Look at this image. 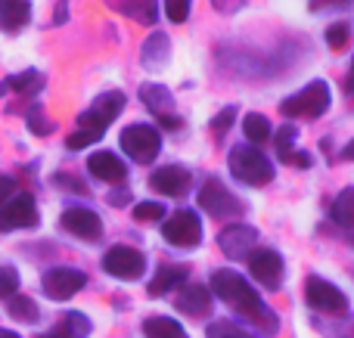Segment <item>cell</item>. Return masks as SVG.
<instances>
[{"instance_id": "60d3db41", "label": "cell", "mask_w": 354, "mask_h": 338, "mask_svg": "<svg viewBox=\"0 0 354 338\" xmlns=\"http://www.w3.org/2000/svg\"><path fill=\"white\" fill-rule=\"evenodd\" d=\"M41 338H72V335H68L62 326H56V329H50V332H44Z\"/></svg>"}, {"instance_id": "8d00e7d4", "label": "cell", "mask_w": 354, "mask_h": 338, "mask_svg": "<svg viewBox=\"0 0 354 338\" xmlns=\"http://www.w3.org/2000/svg\"><path fill=\"white\" fill-rule=\"evenodd\" d=\"M103 134H93V130H75V134H68V140H66V146L68 149H84V146H91V143H97Z\"/></svg>"}, {"instance_id": "ab89813d", "label": "cell", "mask_w": 354, "mask_h": 338, "mask_svg": "<svg viewBox=\"0 0 354 338\" xmlns=\"http://www.w3.org/2000/svg\"><path fill=\"white\" fill-rule=\"evenodd\" d=\"M354 0H311V10H326V6H348Z\"/></svg>"}, {"instance_id": "7402d4cb", "label": "cell", "mask_w": 354, "mask_h": 338, "mask_svg": "<svg viewBox=\"0 0 354 338\" xmlns=\"http://www.w3.org/2000/svg\"><path fill=\"white\" fill-rule=\"evenodd\" d=\"M189 277V270L183 264H165L156 270L153 283H149V295L159 298V295H168L171 289H177V286H183V279Z\"/></svg>"}, {"instance_id": "4dcf8cb0", "label": "cell", "mask_w": 354, "mask_h": 338, "mask_svg": "<svg viewBox=\"0 0 354 338\" xmlns=\"http://www.w3.org/2000/svg\"><path fill=\"white\" fill-rule=\"evenodd\" d=\"M28 130H31V134H37V137L53 134V121H47V118H44V109L37 103L31 106V112H28Z\"/></svg>"}, {"instance_id": "9a60e30c", "label": "cell", "mask_w": 354, "mask_h": 338, "mask_svg": "<svg viewBox=\"0 0 354 338\" xmlns=\"http://www.w3.org/2000/svg\"><path fill=\"white\" fill-rule=\"evenodd\" d=\"M218 246L227 258H249L252 248H258V230L249 223H230L221 230Z\"/></svg>"}, {"instance_id": "ac0fdd59", "label": "cell", "mask_w": 354, "mask_h": 338, "mask_svg": "<svg viewBox=\"0 0 354 338\" xmlns=\"http://www.w3.org/2000/svg\"><path fill=\"white\" fill-rule=\"evenodd\" d=\"M177 310L193 317V320L208 317L212 314V292H208V286H199V283L183 286L180 295H177Z\"/></svg>"}, {"instance_id": "2e32d148", "label": "cell", "mask_w": 354, "mask_h": 338, "mask_svg": "<svg viewBox=\"0 0 354 338\" xmlns=\"http://www.w3.org/2000/svg\"><path fill=\"white\" fill-rule=\"evenodd\" d=\"M189 180H193V174L183 165H165V168H159V171H153L149 186H153L156 192H162V196H183V192L189 190Z\"/></svg>"}, {"instance_id": "d590c367", "label": "cell", "mask_w": 354, "mask_h": 338, "mask_svg": "<svg viewBox=\"0 0 354 338\" xmlns=\"http://www.w3.org/2000/svg\"><path fill=\"white\" fill-rule=\"evenodd\" d=\"M292 143H295V128H292V124H286V128H280V134H277V152H280L283 161L295 152Z\"/></svg>"}, {"instance_id": "6da1fadb", "label": "cell", "mask_w": 354, "mask_h": 338, "mask_svg": "<svg viewBox=\"0 0 354 338\" xmlns=\"http://www.w3.org/2000/svg\"><path fill=\"white\" fill-rule=\"evenodd\" d=\"M212 292L218 298H224V301L230 304L236 314H243L249 323H255L258 329H264L268 335L277 332V314L261 301V295L249 286V279H243L236 270H214Z\"/></svg>"}, {"instance_id": "bcb514c9", "label": "cell", "mask_w": 354, "mask_h": 338, "mask_svg": "<svg viewBox=\"0 0 354 338\" xmlns=\"http://www.w3.org/2000/svg\"><path fill=\"white\" fill-rule=\"evenodd\" d=\"M0 338H22V335H16V332H10V329H0Z\"/></svg>"}, {"instance_id": "4316f807", "label": "cell", "mask_w": 354, "mask_h": 338, "mask_svg": "<svg viewBox=\"0 0 354 338\" xmlns=\"http://www.w3.org/2000/svg\"><path fill=\"white\" fill-rule=\"evenodd\" d=\"M10 87L12 90H19V93H37L44 87V78H41V72H35V68H28V72H19V74H10Z\"/></svg>"}, {"instance_id": "7dc6e473", "label": "cell", "mask_w": 354, "mask_h": 338, "mask_svg": "<svg viewBox=\"0 0 354 338\" xmlns=\"http://www.w3.org/2000/svg\"><path fill=\"white\" fill-rule=\"evenodd\" d=\"M3 90H6V84H3V81H0V97H3Z\"/></svg>"}, {"instance_id": "484cf974", "label": "cell", "mask_w": 354, "mask_h": 338, "mask_svg": "<svg viewBox=\"0 0 354 338\" xmlns=\"http://www.w3.org/2000/svg\"><path fill=\"white\" fill-rule=\"evenodd\" d=\"M333 217L342 227H354V186H345L333 202Z\"/></svg>"}, {"instance_id": "4fadbf2b", "label": "cell", "mask_w": 354, "mask_h": 338, "mask_svg": "<svg viewBox=\"0 0 354 338\" xmlns=\"http://www.w3.org/2000/svg\"><path fill=\"white\" fill-rule=\"evenodd\" d=\"M44 295L53 298V301H66V298L78 295L87 286V277L75 267H53V270L44 273Z\"/></svg>"}, {"instance_id": "7c38bea8", "label": "cell", "mask_w": 354, "mask_h": 338, "mask_svg": "<svg viewBox=\"0 0 354 338\" xmlns=\"http://www.w3.org/2000/svg\"><path fill=\"white\" fill-rule=\"evenodd\" d=\"M140 99H143V106H147V109L153 112L156 118H159L162 128L177 130L183 124V118L174 115V93L168 90V87H162V84H143L140 87Z\"/></svg>"}, {"instance_id": "ffe728a7", "label": "cell", "mask_w": 354, "mask_h": 338, "mask_svg": "<svg viewBox=\"0 0 354 338\" xmlns=\"http://www.w3.org/2000/svg\"><path fill=\"white\" fill-rule=\"evenodd\" d=\"M106 6L140 25H156L159 19V0H106Z\"/></svg>"}, {"instance_id": "7bdbcfd3", "label": "cell", "mask_w": 354, "mask_h": 338, "mask_svg": "<svg viewBox=\"0 0 354 338\" xmlns=\"http://www.w3.org/2000/svg\"><path fill=\"white\" fill-rule=\"evenodd\" d=\"M56 22H66V0L56 3Z\"/></svg>"}, {"instance_id": "7a4b0ae2", "label": "cell", "mask_w": 354, "mask_h": 338, "mask_svg": "<svg viewBox=\"0 0 354 338\" xmlns=\"http://www.w3.org/2000/svg\"><path fill=\"white\" fill-rule=\"evenodd\" d=\"M227 165H230L233 177L243 180L245 186H268L274 180V165L255 146H233Z\"/></svg>"}, {"instance_id": "277c9868", "label": "cell", "mask_w": 354, "mask_h": 338, "mask_svg": "<svg viewBox=\"0 0 354 338\" xmlns=\"http://www.w3.org/2000/svg\"><path fill=\"white\" fill-rule=\"evenodd\" d=\"M199 205L208 217H218V221H227V217H239L245 211V205L221 183L218 177H208L199 190Z\"/></svg>"}, {"instance_id": "83f0119b", "label": "cell", "mask_w": 354, "mask_h": 338, "mask_svg": "<svg viewBox=\"0 0 354 338\" xmlns=\"http://www.w3.org/2000/svg\"><path fill=\"white\" fill-rule=\"evenodd\" d=\"M205 335L208 338H255L252 332H245L243 326H236V323H230V320H214L212 326L205 329Z\"/></svg>"}, {"instance_id": "44dd1931", "label": "cell", "mask_w": 354, "mask_h": 338, "mask_svg": "<svg viewBox=\"0 0 354 338\" xmlns=\"http://www.w3.org/2000/svg\"><path fill=\"white\" fill-rule=\"evenodd\" d=\"M28 19H31L28 0H0V31L12 34L22 25H28Z\"/></svg>"}, {"instance_id": "8992f818", "label": "cell", "mask_w": 354, "mask_h": 338, "mask_svg": "<svg viewBox=\"0 0 354 338\" xmlns=\"http://www.w3.org/2000/svg\"><path fill=\"white\" fill-rule=\"evenodd\" d=\"M122 149L137 165H149L162 149V137L153 124H128L122 130Z\"/></svg>"}, {"instance_id": "3957f363", "label": "cell", "mask_w": 354, "mask_h": 338, "mask_svg": "<svg viewBox=\"0 0 354 338\" xmlns=\"http://www.w3.org/2000/svg\"><path fill=\"white\" fill-rule=\"evenodd\" d=\"M330 87H326V81H311L308 87H301L299 93H292L289 99H283L280 112L289 118H308V121H314V118H320L326 109H330Z\"/></svg>"}, {"instance_id": "5b68a950", "label": "cell", "mask_w": 354, "mask_h": 338, "mask_svg": "<svg viewBox=\"0 0 354 338\" xmlns=\"http://www.w3.org/2000/svg\"><path fill=\"white\" fill-rule=\"evenodd\" d=\"M124 109V93L122 90H109L103 97H97L91 103V109H84L78 115V128L81 130H93V134H106L112 121L122 115Z\"/></svg>"}, {"instance_id": "f546056e", "label": "cell", "mask_w": 354, "mask_h": 338, "mask_svg": "<svg viewBox=\"0 0 354 338\" xmlns=\"http://www.w3.org/2000/svg\"><path fill=\"white\" fill-rule=\"evenodd\" d=\"M233 118H236V106H227V109H221L218 115L212 118V124H208V130L214 134V140H224V134L230 130Z\"/></svg>"}, {"instance_id": "cb8c5ba5", "label": "cell", "mask_w": 354, "mask_h": 338, "mask_svg": "<svg viewBox=\"0 0 354 338\" xmlns=\"http://www.w3.org/2000/svg\"><path fill=\"white\" fill-rule=\"evenodd\" d=\"M243 130H245V137H249V143H258V146L274 137V128H270L268 115H261V112H249V115L243 118Z\"/></svg>"}, {"instance_id": "30bf717a", "label": "cell", "mask_w": 354, "mask_h": 338, "mask_svg": "<svg viewBox=\"0 0 354 338\" xmlns=\"http://www.w3.org/2000/svg\"><path fill=\"white\" fill-rule=\"evenodd\" d=\"M25 227H37V205L31 192L10 196L6 205L0 208V233H6V230H25Z\"/></svg>"}, {"instance_id": "603a6c76", "label": "cell", "mask_w": 354, "mask_h": 338, "mask_svg": "<svg viewBox=\"0 0 354 338\" xmlns=\"http://www.w3.org/2000/svg\"><path fill=\"white\" fill-rule=\"evenodd\" d=\"M143 335L147 338H187L183 326L177 320H171V317H149L143 323Z\"/></svg>"}, {"instance_id": "f6af8a7d", "label": "cell", "mask_w": 354, "mask_h": 338, "mask_svg": "<svg viewBox=\"0 0 354 338\" xmlns=\"http://www.w3.org/2000/svg\"><path fill=\"white\" fill-rule=\"evenodd\" d=\"M345 87H348V90H354V62H351V72H348V84H345Z\"/></svg>"}, {"instance_id": "74e56055", "label": "cell", "mask_w": 354, "mask_h": 338, "mask_svg": "<svg viewBox=\"0 0 354 338\" xmlns=\"http://www.w3.org/2000/svg\"><path fill=\"white\" fill-rule=\"evenodd\" d=\"M243 6H245V0H214V10L218 12H236Z\"/></svg>"}, {"instance_id": "ee69618b", "label": "cell", "mask_w": 354, "mask_h": 338, "mask_svg": "<svg viewBox=\"0 0 354 338\" xmlns=\"http://www.w3.org/2000/svg\"><path fill=\"white\" fill-rule=\"evenodd\" d=\"M342 155H345V159H348V161H354V140L348 143V146H345L342 149Z\"/></svg>"}, {"instance_id": "f1b7e54d", "label": "cell", "mask_w": 354, "mask_h": 338, "mask_svg": "<svg viewBox=\"0 0 354 338\" xmlns=\"http://www.w3.org/2000/svg\"><path fill=\"white\" fill-rule=\"evenodd\" d=\"M62 329L72 338H87L91 335V320H87L84 314H78V310H72V314H66V320H62Z\"/></svg>"}, {"instance_id": "b9f144b4", "label": "cell", "mask_w": 354, "mask_h": 338, "mask_svg": "<svg viewBox=\"0 0 354 338\" xmlns=\"http://www.w3.org/2000/svg\"><path fill=\"white\" fill-rule=\"evenodd\" d=\"M109 202H112V205H122V202H128V192H124V190H122V192H112V196H109Z\"/></svg>"}, {"instance_id": "e575fe53", "label": "cell", "mask_w": 354, "mask_h": 338, "mask_svg": "<svg viewBox=\"0 0 354 338\" xmlns=\"http://www.w3.org/2000/svg\"><path fill=\"white\" fill-rule=\"evenodd\" d=\"M134 217H137V221H162V217H165V205H159V202H137L134 205Z\"/></svg>"}, {"instance_id": "1f68e13d", "label": "cell", "mask_w": 354, "mask_h": 338, "mask_svg": "<svg viewBox=\"0 0 354 338\" xmlns=\"http://www.w3.org/2000/svg\"><path fill=\"white\" fill-rule=\"evenodd\" d=\"M19 292V273H16V267H0V298H6L10 301L12 295Z\"/></svg>"}, {"instance_id": "836d02e7", "label": "cell", "mask_w": 354, "mask_h": 338, "mask_svg": "<svg viewBox=\"0 0 354 338\" xmlns=\"http://www.w3.org/2000/svg\"><path fill=\"white\" fill-rule=\"evenodd\" d=\"M189 6H193V0H165V16L174 25H180L189 19Z\"/></svg>"}, {"instance_id": "5bb4252c", "label": "cell", "mask_w": 354, "mask_h": 338, "mask_svg": "<svg viewBox=\"0 0 354 338\" xmlns=\"http://www.w3.org/2000/svg\"><path fill=\"white\" fill-rule=\"evenodd\" d=\"M249 273L264 286V289H280L283 258L274 252V248H252L249 252Z\"/></svg>"}, {"instance_id": "f35d334b", "label": "cell", "mask_w": 354, "mask_h": 338, "mask_svg": "<svg viewBox=\"0 0 354 338\" xmlns=\"http://www.w3.org/2000/svg\"><path fill=\"white\" fill-rule=\"evenodd\" d=\"M12 186H16V183H12V177H6V174H0V208H3V205H6V199L12 196Z\"/></svg>"}, {"instance_id": "52a82bcc", "label": "cell", "mask_w": 354, "mask_h": 338, "mask_svg": "<svg viewBox=\"0 0 354 338\" xmlns=\"http://www.w3.org/2000/svg\"><path fill=\"white\" fill-rule=\"evenodd\" d=\"M305 301H308V308L317 310V314H333V317L348 314V298L333 283H326V279H320V277H311L305 283Z\"/></svg>"}, {"instance_id": "d6986e66", "label": "cell", "mask_w": 354, "mask_h": 338, "mask_svg": "<svg viewBox=\"0 0 354 338\" xmlns=\"http://www.w3.org/2000/svg\"><path fill=\"white\" fill-rule=\"evenodd\" d=\"M168 59H171V41H168L165 31H153V34L147 37V43H143V50H140L143 68L159 72V68L168 66Z\"/></svg>"}, {"instance_id": "9c48e42d", "label": "cell", "mask_w": 354, "mask_h": 338, "mask_svg": "<svg viewBox=\"0 0 354 338\" xmlns=\"http://www.w3.org/2000/svg\"><path fill=\"white\" fill-rule=\"evenodd\" d=\"M103 270L118 279H137L147 270V258H143V252H137L134 246H112L109 252L103 255Z\"/></svg>"}, {"instance_id": "ba28073f", "label": "cell", "mask_w": 354, "mask_h": 338, "mask_svg": "<svg viewBox=\"0 0 354 338\" xmlns=\"http://www.w3.org/2000/svg\"><path fill=\"white\" fill-rule=\"evenodd\" d=\"M162 236H165V242H171V246H177V248L199 246V242H202V221H199V215H196V211H189V208L174 211V215L162 223Z\"/></svg>"}, {"instance_id": "d6a6232c", "label": "cell", "mask_w": 354, "mask_h": 338, "mask_svg": "<svg viewBox=\"0 0 354 338\" xmlns=\"http://www.w3.org/2000/svg\"><path fill=\"white\" fill-rule=\"evenodd\" d=\"M348 37H351V25L348 22H336V25L326 28V43H330L333 50H342L345 43H348Z\"/></svg>"}, {"instance_id": "e0dca14e", "label": "cell", "mask_w": 354, "mask_h": 338, "mask_svg": "<svg viewBox=\"0 0 354 338\" xmlns=\"http://www.w3.org/2000/svg\"><path fill=\"white\" fill-rule=\"evenodd\" d=\"M87 171L97 180H106V183H115V186L128 180V165H124L115 152H106V149L103 152H93L91 159H87Z\"/></svg>"}, {"instance_id": "d4e9b609", "label": "cell", "mask_w": 354, "mask_h": 338, "mask_svg": "<svg viewBox=\"0 0 354 338\" xmlns=\"http://www.w3.org/2000/svg\"><path fill=\"white\" fill-rule=\"evenodd\" d=\"M6 310H10V317L19 323H37V317H41L37 304L31 301L28 295H12L10 301H6Z\"/></svg>"}, {"instance_id": "8fae6325", "label": "cell", "mask_w": 354, "mask_h": 338, "mask_svg": "<svg viewBox=\"0 0 354 338\" xmlns=\"http://www.w3.org/2000/svg\"><path fill=\"white\" fill-rule=\"evenodd\" d=\"M59 227L66 230L68 236L84 242H97L103 236V221L97 217V211L84 208V205H75V208H66L59 217Z\"/></svg>"}]
</instances>
